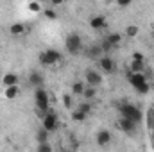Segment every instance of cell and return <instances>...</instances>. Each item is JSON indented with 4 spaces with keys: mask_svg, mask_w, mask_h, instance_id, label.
<instances>
[{
    "mask_svg": "<svg viewBox=\"0 0 154 152\" xmlns=\"http://www.w3.org/2000/svg\"><path fill=\"white\" fill-rule=\"evenodd\" d=\"M65 48H66L68 54L77 56V54L81 52V48H82V38H81V34L70 32V34L66 36V39H65Z\"/></svg>",
    "mask_w": 154,
    "mask_h": 152,
    "instance_id": "obj_4",
    "label": "cell"
},
{
    "mask_svg": "<svg viewBox=\"0 0 154 152\" xmlns=\"http://www.w3.org/2000/svg\"><path fill=\"white\" fill-rule=\"evenodd\" d=\"M63 152H75V150H72V149H70V150H63Z\"/></svg>",
    "mask_w": 154,
    "mask_h": 152,
    "instance_id": "obj_35",
    "label": "cell"
},
{
    "mask_svg": "<svg viewBox=\"0 0 154 152\" xmlns=\"http://www.w3.org/2000/svg\"><path fill=\"white\" fill-rule=\"evenodd\" d=\"M151 143H152V149H154V132H151Z\"/></svg>",
    "mask_w": 154,
    "mask_h": 152,
    "instance_id": "obj_34",
    "label": "cell"
},
{
    "mask_svg": "<svg viewBox=\"0 0 154 152\" xmlns=\"http://www.w3.org/2000/svg\"><path fill=\"white\" fill-rule=\"evenodd\" d=\"M18 95H20V86H11V88H5V99H7V100H14Z\"/></svg>",
    "mask_w": 154,
    "mask_h": 152,
    "instance_id": "obj_20",
    "label": "cell"
},
{
    "mask_svg": "<svg viewBox=\"0 0 154 152\" xmlns=\"http://www.w3.org/2000/svg\"><path fill=\"white\" fill-rule=\"evenodd\" d=\"M63 106H65L66 109H72V108H74V97H72L70 93H65V95H63Z\"/></svg>",
    "mask_w": 154,
    "mask_h": 152,
    "instance_id": "obj_25",
    "label": "cell"
},
{
    "mask_svg": "<svg viewBox=\"0 0 154 152\" xmlns=\"http://www.w3.org/2000/svg\"><path fill=\"white\" fill-rule=\"evenodd\" d=\"M82 97H84V100H88V102H91L95 97H97V88H91V86H86V90H84V93H82Z\"/></svg>",
    "mask_w": 154,
    "mask_h": 152,
    "instance_id": "obj_21",
    "label": "cell"
},
{
    "mask_svg": "<svg viewBox=\"0 0 154 152\" xmlns=\"http://www.w3.org/2000/svg\"><path fill=\"white\" fill-rule=\"evenodd\" d=\"M38 57H39V63H41L43 66H52V65L61 63L63 54H61L59 50H56V48H47L45 52H41V54H39Z\"/></svg>",
    "mask_w": 154,
    "mask_h": 152,
    "instance_id": "obj_3",
    "label": "cell"
},
{
    "mask_svg": "<svg viewBox=\"0 0 154 152\" xmlns=\"http://www.w3.org/2000/svg\"><path fill=\"white\" fill-rule=\"evenodd\" d=\"M77 109H79L81 113H84L86 116H88V114H91V111H93V106H91V102L82 100V102H79V104H77Z\"/></svg>",
    "mask_w": 154,
    "mask_h": 152,
    "instance_id": "obj_19",
    "label": "cell"
},
{
    "mask_svg": "<svg viewBox=\"0 0 154 152\" xmlns=\"http://www.w3.org/2000/svg\"><path fill=\"white\" fill-rule=\"evenodd\" d=\"M136 127H138V123H134L131 120H125V118H118V129L122 132H125L129 136H134L136 134Z\"/></svg>",
    "mask_w": 154,
    "mask_h": 152,
    "instance_id": "obj_7",
    "label": "cell"
},
{
    "mask_svg": "<svg viewBox=\"0 0 154 152\" xmlns=\"http://www.w3.org/2000/svg\"><path fill=\"white\" fill-rule=\"evenodd\" d=\"M118 5L120 7H127V5H131V2L129 0H124V2H118Z\"/></svg>",
    "mask_w": 154,
    "mask_h": 152,
    "instance_id": "obj_33",
    "label": "cell"
},
{
    "mask_svg": "<svg viewBox=\"0 0 154 152\" xmlns=\"http://www.w3.org/2000/svg\"><path fill=\"white\" fill-rule=\"evenodd\" d=\"M127 81L131 82V86H133V88H138V86H142V84L149 82V81H147V77H145V74H133V72H129V74H127Z\"/></svg>",
    "mask_w": 154,
    "mask_h": 152,
    "instance_id": "obj_11",
    "label": "cell"
},
{
    "mask_svg": "<svg viewBox=\"0 0 154 152\" xmlns=\"http://www.w3.org/2000/svg\"><path fill=\"white\" fill-rule=\"evenodd\" d=\"M115 106H116V109H118L120 118L131 120V122H134V123H140V122L143 120V113H142V109H140L138 106L131 104L127 99H120V102H116Z\"/></svg>",
    "mask_w": 154,
    "mask_h": 152,
    "instance_id": "obj_1",
    "label": "cell"
},
{
    "mask_svg": "<svg viewBox=\"0 0 154 152\" xmlns=\"http://www.w3.org/2000/svg\"><path fill=\"white\" fill-rule=\"evenodd\" d=\"M104 39L115 48V47H118V45L122 43V34H120V32H109V34H106V38Z\"/></svg>",
    "mask_w": 154,
    "mask_h": 152,
    "instance_id": "obj_16",
    "label": "cell"
},
{
    "mask_svg": "<svg viewBox=\"0 0 154 152\" xmlns=\"http://www.w3.org/2000/svg\"><path fill=\"white\" fill-rule=\"evenodd\" d=\"M134 91H136V93H140V95H147V93L151 91V86H149V82H145V84H142V86L134 88Z\"/></svg>",
    "mask_w": 154,
    "mask_h": 152,
    "instance_id": "obj_28",
    "label": "cell"
},
{
    "mask_svg": "<svg viewBox=\"0 0 154 152\" xmlns=\"http://www.w3.org/2000/svg\"><path fill=\"white\" fill-rule=\"evenodd\" d=\"M57 125H59V120H57L56 111L48 109V113H45V116L41 118V127H43V129H47L48 132H52V131H56V129H57Z\"/></svg>",
    "mask_w": 154,
    "mask_h": 152,
    "instance_id": "obj_5",
    "label": "cell"
},
{
    "mask_svg": "<svg viewBox=\"0 0 154 152\" xmlns=\"http://www.w3.org/2000/svg\"><path fill=\"white\" fill-rule=\"evenodd\" d=\"M99 68L104 72V74H113L115 72V61L109 57V56H102L99 59Z\"/></svg>",
    "mask_w": 154,
    "mask_h": 152,
    "instance_id": "obj_10",
    "label": "cell"
},
{
    "mask_svg": "<svg viewBox=\"0 0 154 152\" xmlns=\"http://www.w3.org/2000/svg\"><path fill=\"white\" fill-rule=\"evenodd\" d=\"M48 136H50V132L47 131V129H38L36 131V134H34V140H36V143H48Z\"/></svg>",
    "mask_w": 154,
    "mask_h": 152,
    "instance_id": "obj_15",
    "label": "cell"
},
{
    "mask_svg": "<svg viewBox=\"0 0 154 152\" xmlns=\"http://www.w3.org/2000/svg\"><path fill=\"white\" fill-rule=\"evenodd\" d=\"M27 9H29L31 13H39V11H41V4H39V2H29V4H27Z\"/></svg>",
    "mask_w": 154,
    "mask_h": 152,
    "instance_id": "obj_30",
    "label": "cell"
},
{
    "mask_svg": "<svg viewBox=\"0 0 154 152\" xmlns=\"http://www.w3.org/2000/svg\"><path fill=\"white\" fill-rule=\"evenodd\" d=\"M147 127L151 132H154V106H151L147 111Z\"/></svg>",
    "mask_w": 154,
    "mask_h": 152,
    "instance_id": "obj_23",
    "label": "cell"
},
{
    "mask_svg": "<svg viewBox=\"0 0 154 152\" xmlns=\"http://www.w3.org/2000/svg\"><path fill=\"white\" fill-rule=\"evenodd\" d=\"M84 90H86V84L82 82V81H74L72 82V95H81L82 97V93H84Z\"/></svg>",
    "mask_w": 154,
    "mask_h": 152,
    "instance_id": "obj_17",
    "label": "cell"
},
{
    "mask_svg": "<svg viewBox=\"0 0 154 152\" xmlns=\"http://www.w3.org/2000/svg\"><path fill=\"white\" fill-rule=\"evenodd\" d=\"M70 118H72L74 122H77V123H79V122H84L88 116H86L84 113H81L79 109H74V111H72V114H70Z\"/></svg>",
    "mask_w": 154,
    "mask_h": 152,
    "instance_id": "obj_24",
    "label": "cell"
},
{
    "mask_svg": "<svg viewBox=\"0 0 154 152\" xmlns=\"http://www.w3.org/2000/svg\"><path fill=\"white\" fill-rule=\"evenodd\" d=\"M131 61H134V63H145V56L142 52H133Z\"/></svg>",
    "mask_w": 154,
    "mask_h": 152,
    "instance_id": "obj_29",
    "label": "cell"
},
{
    "mask_svg": "<svg viewBox=\"0 0 154 152\" xmlns=\"http://www.w3.org/2000/svg\"><path fill=\"white\" fill-rule=\"evenodd\" d=\"M9 32H11L13 36H20V34L25 32V25H23L22 22H16V23H13V25L9 27Z\"/></svg>",
    "mask_w": 154,
    "mask_h": 152,
    "instance_id": "obj_18",
    "label": "cell"
},
{
    "mask_svg": "<svg viewBox=\"0 0 154 152\" xmlns=\"http://www.w3.org/2000/svg\"><path fill=\"white\" fill-rule=\"evenodd\" d=\"M86 56L90 57V59H100L104 54H102V48H100V45L99 43H93L88 50H86Z\"/></svg>",
    "mask_w": 154,
    "mask_h": 152,
    "instance_id": "obj_13",
    "label": "cell"
},
{
    "mask_svg": "<svg viewBox=\"0 0 154 152\" xmlns=\"http://www.w3.org/2000/svg\"><path fill=\"white\" fill-rule=\"evenodd\" d=\"M111 140H113V136H111V132L108 131V129H100L99 132H97V136H95V141H97V145L99 147H108L109 143H111Z\"/></svg>",
    "mask_w": 154,
    "mask_h": 152,
    "instance_id": "obj_8",
    "label": "cell"
},
{
    "mask_svg": "<svg viewBox=\"0 0 154 152\" xmlns=\"http://www.w3.org/2000/svg\"><path fill=\"white\" fill-rule=\"evenodd\" d=\"M143 70H145V63H134V61H131L129 72H133V74H143Z\"/></svg>",
    "mask_w": 154,
    "mask_h": 152,
    "instance_id": "obj_22",
    "label": "cell"
},
{
    "mask_svg": "<svg viewBox=\"0 0 154 152\" xmlns=\"http://www.w3.org/2000/svg\"><path fill=\"white\" fill-rule=\"evenodd\" d=\"M18 82H20V77L16 75V74H5V75L2 77V84H4V88L18 86Z\"/></svg>",
    "mask_w": 154,
    "mask_h": 152,
    "instance_id": "obj_14",
    "label": "cell"
},
{
    "mask_svg": "<svg viewBox=\"0 0 154 152\" xmlns=\"http://www.w3.org/2000/svg\"><path fill=\"white\" fill-rule=\"evenodd\" d=\"M29 84L34 86L36 90H38V88H43V84H45V77H43V74L32 70V72L29 74Z\"/></svg>",
    "mask_w": 154,
    "mask_h": 152,
    "instance_id": "obj_12",
    "label": "cell"
},
{
    "mask_svg": "<svg viewBox=\"0 0 154 152\" xmlns=\"http://www.w3.org/2000/svg\"><path fill=\"white\" fill-rule=\"evenodd\" d=\"M152 32H154V25H152Z\"/></svg>",
    "mask_w": 154,
    "mask_h": 152,
    "instance_id": "obj_36",
    "label": "cell"
},
{
    "mask_svg": "<svg viewBox=\"0 0 154 152\" xmlns=\"http://www.w3.org/2000/svg\"><path fill=\"white\" fill-rule=\"evenodd\" d=\"M138 32H140L138 25H127V27H125V34H127L129 38H134V36H138Z\"/></svg>",
    "mask_w": 154,
    "mask_h": 152,
    "instance_id": "obj_26",
    "label": "cell"
},
{
    "mask_svg": "<svg viewBox=\"0 0 154 152\" xmlns=\"http://www.w3.org/2000/svg\"><path fill=\"white\" fill-rule=\"evenodd\" d=\"M84 84H86V86H91V88H97V86L102 84V75H100L97 70L88 68V70L84 72Z\"/></svg>",
    "mask_w": 154,
    "mask_h": 152,
    "instance_id": "obj_6",
    "label": "cell"
},
{
    "mask_svg": "<svg viewBox=\"0 0 154 152\" xmlns=\"http://www.w3.org/2000/svg\"><path fill=\"white\" fill-rule=\"evenodd\" d=\"M45 16H47L48 20H56V18H57V13H56L54 9H45Z\"/></svg>",
    "mask_w": 154,
    "mask_h": 152,
    "instance_id": "obj_32",
    "label": "cell"
},
{
    "mask_svg": "<svg viewBox=\"0 0 154 152\" xmlns=\"http://www.w3.org/2000/svg\"><path fill=\"white\" fill-rule=\"evenodd\" d=\"M36 152H54V150H52L50 143H39L38 147H36Z\"/></svg>",
    "mask_w": 154,
    "mask_h": 152,
    "instance_id": "obj_31",
    "label": "cell"
},
{
    "mask_svg": "<svg viewBox=\"0 0 154 152\" xmlns=\"http://www.w3.org/2000/svg\"><path fill=\"white\" fill-rule=\"evenodd\" d=\"M99 45H100V48H102V54H104V56H108V54H109V52L113 50V47H111V45H109V43H108L106 39H102V41H100Z\"/></svg>",
    "mask_w": 154,
    "mask_h": 152,
    "instance_id": "obj_27",
    "label": "cell"
},
{
    "mask_svg": "<svg viewBox=\"0 0 154 152\" xmlns=\"http://www.w3.org/2000/svg\"><path fill=\"white\" fill-rule=\"evenodd\" d=\"M34 104H36V108L39 111V118H43L45 113H48V109H50V97H48L45 88H38L34 91Z\"/></svg>",
    "mask_w": 154,
    "mask_h": 152,
    "instance_id": "obj_2",
    "label": "cell"
},
{
    "mask_svg": "<svg viewBox=\"0 0 154 152\" xmlns=\"http://www.w3.org/2000/svg\"><path fill=\"white\" fill-rule=\"evenodd\" d=\"M90 27L95 29V31L108 29V20H106V16H102V14H95V16H91V18H90Z\"/></svg>",
    "mask_w": 154,
    "mask_h": 152,
    "instance_id": "obj_9",
    "label": "cell"
}]
</instances>
